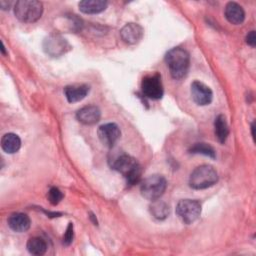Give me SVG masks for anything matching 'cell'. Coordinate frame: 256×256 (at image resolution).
I'll return each instance as SVG.
<instances>
[{"instance_id": "44dd1931", "label": "cell", "mask_w": 256, "mask_h": 256, "mask_svg": "<svg viewBox=\"0 0 256 256\" xmlns=\"http://www.w3.org/2000/svg\"><path fill=\"white\" fill-rule=\"evenodd\" d=\"M190 153L192 154H201L208 156L212 159L216 158V152L214 148L206 143H196L190 148Z\"/></svg>"}, {"instance_id": "5bb4252c", "label": "cell", "mask_w": 256, "mask_h": 256, "mask_svg": "<svg viewBox=\"0 0 256 256\" xmlns=\"http://www.w3.org/2000/svg\"><path fill=\"white\" fill-rule=\"evenodd\" d=\"M90 87L85 84L70 85L65 87L64 93L69 103H76L83 100L89 93Z\"/></svg>"}, {"instance_id": "9a60e30c", "label": "cell", "mask_w": 256, "mask_h": 256, "mask_svg": "<svg viewBox=\"0 0 256 256\" xmlns=\"http://www.w3.org/2000/svg\"><path fill=\"white\" fill-rule=\"evenodd\" d=\"M225 17L231 24L240 25L245 20V12L238 3L229 2L225 7Z\"/></svg>"}, {"instance_id": "484cf974", "label": "cell", "mask_w": 256, "mask_h": 256, "mask_svg": "<svg viewBox=\"0 0 256 256\" xmlns=\"http://www.w3.org/2000/svg\"><path fill=\"white\" fill-rule=\"evenodd\" d=\"M251 129H252V137L255 138V132H254V130H255V123L254 122L251 124Z\"/></svg>"}, {"instance_id": "ac0fdd59", "label": "cell", "mask_w": 256, "mask_h": 256, "mask_svg": "<svg viewBox=\"0 0 256 256\" xmlns=\"http://www.w3.org/2000/svg\"><path fill=\"white\" fill-rule=\"evenodd\" d=\"M215 136L219 143L224 144L229 136V126L224 115H218L214 122Z\"/></svg>"}, {"instance_id": "3957f363", "label": "cell", "mask_w": 256, "mask_h": 256, "mask_svg": "<svg viewBox=\"0 0 256 256\" xmlns=\"http://www.w3.org/2000/svg\"><path fill=\"white\" fill-rule=\"evenodd\" d=\"M14 14L21 22L34 23L41 18L43 5L36 0H20L14 5Z\"/></svg>"}, {"instance_id": "8992f818", "label": "cell", "mask_w": 256, "mask_h": 256, "mask_svg": "<svg viewBox=\"0 0 256 256\" xmlns=\"http://www.w3.org/2000/svg\"><path fill=\"white\" fill-rule=\"evenodd\" d=\"M201 204L196 200L184 199L179 201L176 207V213L185 224H192L201 215Z\"/></svg>"}, {"instance_id": "ffe728a7", "label": "cell", "mask_w": 256, "mask_h": 256, "mask_svg": "<svg viewBox=\"0 0 256 256\" xmlns=\"http://www.w3.org/2000/svg\"><path fill=\"white\" fill-rule=\"evenodd\" d=\"M150 212L154 218L158 220H164L170 214V207L168 204L158 199L152 201V204L150 206Z\"/></svg>"}, {"instance_id": "d6986e66", "label": "cell", "mask_w": 256, "mask_h": 256, "mask_svg": "<svg viewBox=\"0 0 256 256\" xmlns=\"http://www.w3.org/2000/svg\"><path fill=\"white\" fill-rule=\"evenodd\" d=\"M48 246L44 239L40 237H32L27 242V250L30 254L41 256L47 252Z\"/></svg>"}, {"instance_id": "8fae6325", "label": "cell", "mask_w": 256, "mask_h": 256, "mask_svg": "<svg viewBox=\"0 0 256 256\" xmlns=\"http://www.w3.org/2000/svg\"><path fill=\"white\" fill-rule=\"evenodd\" d=\"M120 35L125 43L134 45L143 38L144 29L137 23H128L121 29Z\"/></svg>"}, {"instance_id": "ba28073f", "label": "cell", "mask_w": 256, "mask_h": 256, "mask_svg": "<svg viewBox=\"0 0 256 256\" xmlns=\"http://www.w3.org/2000/svg\"><path fill=\"white\" fill-rule=\"evenodd\" d=\"M69 43L60 35H50L44 41V50L52 57H59L70 49Z\"/></svg>"}, {"instance_id": "cb8c5ba5", "label": "cell", "mask_w": 256, "mask_h": 256, "mask_svg": "<svg viewBox=\"0 0 256 256\" xmlns=\"http://www.w3.org/2000/svg\"><path fill=\"white\" fill-rule=\"evenodd\" d=\"M246 42L248 45H250L251 47H255L256 45V36H255V31H251L247 37H246Z\"/></svg>"}, {"instance_id": "30bf717a", "label": "cell", "mask_w": 256, "mask_h": 256, "mask_svg": "<svg viewBox=\"0 0 256 256\" xmlns=\"http://www.w3.org/2000/svg\"><path fill=\"white\" fill-rule=\"evenodd\" d=\"M191 96L193 101L199 106L209 105L213 100L212 90L199 81H194L191 84Z\"/></svg>"}, {"instance_id": "7a4b0ae2", "label": "cell", "mask_w": 256, "mask_h": 256, "mask_svg": "<svg viewBox=\"0 0 256 256\" xmlns=\"http://www.w3.org/2000/svg\"><path fill=\"white\" fill-rule=\"evenodd\" d=\"M111 167L121 173L129 185H135L140 182L142 169L138 161L132 156L127 154L119 155L113 160Z\"/></svg>"}, {"instance_id": "e0dca14e", "label": "cell", "mask_w": 256, "mask_h": 256, "mask_svg": "<svg viewBox=\"0 0 256 256\" xmlns=\"http://www.w3.org/2000/svg\"><path fill=\"white\" fill-rule=\"evenodd\" d=\"M1 147L4 152L14 154L21 148V139L14 133H7L1 139Z\"/></svg>"}, {"instance_id": "4316f807", "label": "cell", "mask_w": 256, "mask_h": 256, "mask_svg": "<svg viewBox=\"0 0 256 256\" xmlns=\"http://www.w3.org/2000/svg\"><path fill=\"white\" fill-rule=\"evenodd\" d=\"M1 44H2V48H1V50H2V53H3V54H5V46H4V43H3V41L1 42Z\"/></svg>"}, {"instance_id": "7402d4cb", "label": "cell", "mask_w": 256, "mask_h": 256, "mask_svg": "<svg viewBox=\"0 0 256 256\" xmlns=\"http://www.w3.org/2000/svg\"><path fill=\"white\" fill-rule=\"evenodd\" d=\"M47 198L52 205H58L63 199V193L58 188L52 187L48 192Z\"/></svg>"}, {"instance_id": "6da1fadb", "label": "cell", "mask_w": 256, "mask_h": 256, "mask_svg": "<svg viewBox=\"0 0 256 256\" xmlns=\"http://www.w3.org/2000/svg\"><path fill=\"white\" fill-rule=\"evenodd\" d=\"M165 61L174 79L181 80L187 75L190 66V56L185 49L180 47L172 48L166 54Z\"/></svg>"}, {"instance_id": "5b68a950", "label": "cell", "mask_w": 256, "mask_h": 256, "mask_svg": "<svg viewBox=\"0 0 256 256\" xmlns=\"http://www.w3.org/2000/svg\"><path fill=\"white\" fill-rule=\"evenodd\" d=\"M167 188V181L161 175H152L141 183V194L149 200L155 201L162 197Z\"/></svg>"}, {"instance_id": "277c9868", "label": "cell", "mask_w": 256, "mask_h": 256, "mask_svg": "<svg viewBox=\"0 0 256 256\" xmlns=\"http://www.w3.org/2000/svg\"><path fill=\"white\" fill-rule=\"evenodd\" d=\"M217 171L210 165H201L191 173L189 178V185L193 189L202 190L212 187L217 183Z\"/></svg>"}, {"instance_id": "2e32d148", "label": "cell", "mask_w": 256, "mask_h": 256, "mask_svg": "<svg viewBox=\"0 0 256 256\" xmlns=\"http://www.w3.org/2000/svg\"><path fill=\"white\" fill-rule=\"evenodd\" d=\"M107 1L104 0H84L79 3V9L84 14H98L107 8Z\"/></svg>"}, {"instance_id": "52a82bcc", "label": "cell", "mask_w": 256, "mask_h": 256, "mask_svg": "<svg viewBox=\"0 0 256 256\" xmlns=\"http://www.w3.org/2000/svg\"><path fill=\"white\" fill-rule=\"evenodd\" d=\"M142 92L143 95L152 100H159L163 97L164 89L159 74H153L147 76L142 81Z\"/></svg>"}, {"instance_id": "603a6c76", "label": "cell", "mask_w": 256, "mask_h": 256, "mask_svg": "<svg viewBox=\"0 0 256 256\" xmlns=\"http://www.w3.org/2000/svg\"><path fill=\"white\" fill-rule=\"evenodd\" d=\"M73 238H74V227H73L72 223H69L67 230L64 234V237H63V244L65 246H69L72 243Z\"/></svg>"}, {"instance_id": "4fadbf2b", "label": "cell", "mask_w": 256, "mask_h": 256, "mask_svg": "<svg viewBox=\"0 0 256 256\" xmlns=\"http://www.w3.org/2000/svg\"><path fill=\"white\" fill-rule=\"evenodd\" d=\"M8 226L17 233H23L29 230L31 220L28 215L24 213H13L8 218Z\"/></svg>"}, {"instance_id": "7c38bea8", "label": "cell", "mask_w": 256, "mask_h": 256, "mask_svg": "<svg viewBox=\"0 0 256 256\" xmlns=\"http://www.w3.org/2000/svg\"><path fill=\"white\" fill-rule=\"evenodd\" d=\"M77 120L84 125H94L101 118V111L97 106L89 105L81 108L76 114Z\"/></svg>"}, {"instance_id": "d4e9b609", "label": "cell", "mask_w": 256, "mask_h": 256, "mask_svg": "<svg viewBox=\"0 0 256 256\" xmlns=\"http://www.w3.org/2000/svg\"><path fill=\"white\" fill-rule=\"evenodd\" d=\"M12 5V2L11 1H5V0H1L0 1V6H1V9L2 10H8L10 8V6Z\"/></svg>"}, {"instance_id": "9c48e42d", "label": "cell", "mask_w": 256, "mask_h": 256, "mask_svg": "<svg viewBox=\"0 0 256 256\" xmlns=\"http://www.w3.org/2000/svg\"><path fill=\"white\" fill-rule=\"evenodd\" d=\"M120 136H121L120 128L115 123L104 124L100 126L98 129L99 140L104 146L108 148H112L120 139Z\"/></svg>"}]
</instances>
